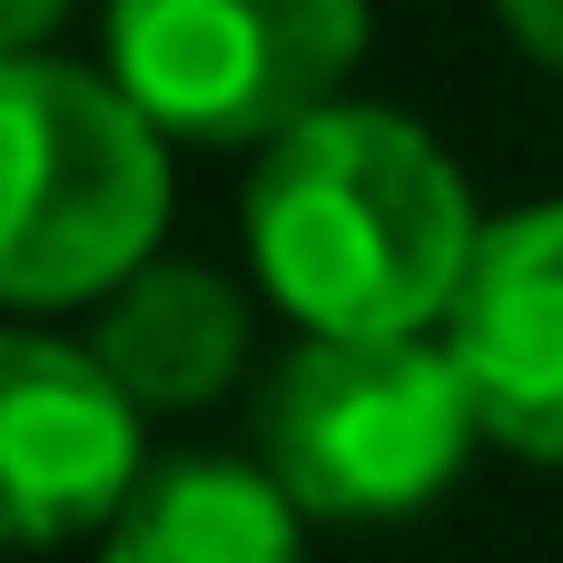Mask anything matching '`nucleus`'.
<instances>
[{
  "label": "nucleus",
  "instance_id": "nucleus-2",
  "mask_svg": "<svg viewBox=\"0 0 563 563\" xmlns=\"http://www.w3.org/2000/svg\"><path fill=\"white\" fill-rule=\"evenodd\" d=\"M168 238V129L79 59H0V307H99Z\"/></svg>",
  "mask_w": 563,
  "mask_h": 563
},
{
  "label": "nucleus",
  "instance_id": "nucleus-5",
  "mask_svg": "<svg viewBox=\"0 0 563 563\" xmlns=\"http://www.w3.org/2000/svg\"><path fill=\"white\" fill-rule=\"evenodd\" d=\"M139 475V406L109 386V366L69 336L0 327V554L109 534Z\"/></svg>",
  "mask_w": 563,
  "mask_h": 563
},
{
  "label": "nucleus",
  "instance_id": "nucleus-7",
  "mask_svg": "<svg viewBox=\"0 0 563 563\" xmlns=\"http://www.w3.org/2000/svg\"><path fill=\"white\" fill-rule=\"evenodd\" d=\"M109 386L139 406V416H198L238 386L247 366V297L218 277V267H188V257H148L139 277H119L79 336Z\"/></svg>",
  "mask_w": 563,
  "mask_h": 563
},
{
  "label": "nucleus",
  "instance_id": "nucleus-10",
  "mask_svg": "<svg viewBox=\"0 0 563 563\" xmlns=\"http://www.w3.org/2000/svg\"><path fill=\"white\" fill-rule=\"evenodd\" d=\"M59 10H69V0H0V59H30V49L59 30Z\"/></svg>",
  "mask_w": 563,
  "mask_h": 563
},
{
  "label": "nucleus",
  "instance_id": "nucleus-4",
  "mask_svg": "<svg viewBox=\"0 0 563 563\" xmlns=\"http://www.w3.org/2000/svg\"><path fill=\"white\" fill-rule=\"evenodd\" d=\"M109 79L208 148H267L336 109L366 59V0H109Z\"/></svg>",
  "mask_w": 563,
  "mask_h": 563
},
{
  "label": "nucleus",
  "instance_id": "nucleus-8",
  "mask_svg": "<svg viewBox=\"0 0 563 563\" xmlns=\"http://www.w3.org/2000/svg\"><path fill=\"white\" fill-rule=\"evenodd\" d=\"M99 563H307V515L267 465L238 455H168L109 515Z\"/></svg>",
  "mask_w": 563,
  "mask_h": 563
},
{
  "label": "nucleus",
  "instance_id": "nucleus-9",
  "mask_svg": "<svg viewBox=\"0 0 563 563\" xmlns=\"http://www.w3.org/2000/svg\"><path fill=\"white\" fill-rule=\"evenodd\" d=\"M495 10H505L515 49H525L534 69H554V79H563V0H495Z\"/></svg>",
  "mask_w": 563,
  "mask_h": 563
},
{
  "label": "nucleus",
  "instance_id": "nucleus-3",
  "mask_svg": "<svg viewBox=\"0 0 563 563\" xmlns=\"http://www.w3.org/2000/svg\"><path fill=\"white\" fill-rule=\"evenodd\" d=\"M485 416L445 336H307L257 386V465L287 485L297 515L386 525L435 505Z\"/></svg>",
  "mask_w": 563,
  "mask_h": 563
},
{
  "label": "nucleus",
  "instance_id": "nucleus-6",
  "mask_svg": "<svg viewBox=\"0 0 563 563\" xmlns=\"http://www.w3.org/2000/svg\"><path fill=\"white\" fill-rule=\"evenodd\" d=\"M445 356L495 445L563 465V198L485 218V247L445 307Z\"/></svg>",
  "mask_w": 563,
  "mask_h": 563
},
{
  "label": "nucleus",
  "instance_id": "nucleus-1",
  "mask_svg": "<svg viewBox=\"0 0 563 563\" xmlns=\"http://www.w3.org/2000/svg\"><path fill=\"white\" fill-rule=\"evenodd\" d=\"M485 218L445 139L406 109L336 99L257 148L247 168V257L257 287L307 336H426L445 327Z\"/></svg>",
  "mask_w": 563,
  "mask_h": 563
}]
</instances>
